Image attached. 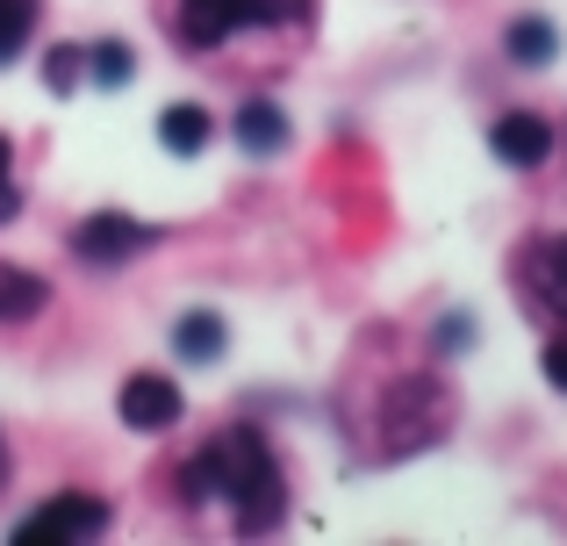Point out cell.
Returning a JSON list of instances; mask_svg holds the SVG:
<instances>
[{"label":"cell","instance_id":"cell-1","mask_svg":"<svg viewBox=\"0 0 567 546\" xmlns=\"http://www.w3.org/2000/svg\"><path fill=\"white\" fill-rule=\"evenodd\" d=\"M181 496L187 504H216L223 496L237 511V533H266L288 511V482H280L274 446L259 439V424H223L208 446H194L181 467Z\"/></svg>","mask_w":567,"mask_h":546},{"label":"cell","instance_id":"cell-2","mask_svg":"<svg viewBox=\"0 0 567 546\" xmlns=\"http://www.w3.org/2000/svg\"><path fill=\"white\" fill-rule=\"evenodd\" d=\"M280 22H309V0H181L187 51H216L237 29H280Z\"/></svg>","mask_w":567,"mask_h":546},{"label":"cell","instance_id":"cell-3","mask_svg":"<svg viewBox=\"0 0 567 546\" xmlns=\"http://www.w3.org/2000/svg\"><path fill=\"white\" fill-rule=\"evenodd\" d=\"M158 245V230L152 224H137V216H86L80 230H72V259L80 267H94V274H109V267H130L137 253H152Z\"/></svg>","mask_w":567,"mask_h":546},{"label":"cell","instance_id":"cell-4","mask_svg":"<svg viewBox=\"0 0 567 546\" xmlns=\"http://www.w3.org/2000/svg\"><path fill=\"white\" fill-rule=\"evenodd\" d=\"M101 533H109L101 496H51L37 518L14 525V546H65V539H101Z\"/></svg>","mask_w":567,"mask_h":546},{"label":"cell","instance_id":"cell-5","mask_svg":"<svg viewBox=\"0 0 567 546\" xmlns=\"http://www.w3.org/2000/svg\"><path fill=\"white\" fill-rule=\"evenodd\" d=\"M517 280H525V302L539 309V317L567 323V238H532L525 253H517Z\"/></svg>","mask_w":567,"mask_h":546},{"label":"cell","instance_id":"cell-6","mask_svg":"<svg viewBox=\"0 0 567 546\" xmlns=\"http://www.w3.org/2000/svg\"><path fill=\"white\" fill-rule=\"evenodd\" d=\"M115 410H123L130 432L158 439V432H173V424H181L187 395H181V381H173V374H130L123 395H115Z\"/></svg>","mask_w":567,"mask_h":546},{"label":"cell","instance_id":"cell-7","mask_svg":"<svg viewBox=\"0 0 567 546\" xmlns=\"http://www.w3.org/2000/svg\"><path fill=\"white\" fill-rule=\"evenodd\" d=\"M488 152H496L511 173H532V166H546V158H554V123H546V115H532V109H511L496 130H488Z\"/></svg>","mask_w":567,"mask_h":546},{"label":"cell","instance_id":"cell-8","mask_svg":"<svg viewBox=\"0 0 567 546\" xmlns=\"http://www.w3.org/2000/svg\"><path fill=\"white\" fill-rule=\"evenodd\" d=\"M158 144H166L173 158H202L208 144H216V115H208L202 101H173V109H158Z\"/></svg>","mask_w":567,"mask_h":546},{"label":"cell","instance_id":"cell-9","mask_svg":"<svg viewBox=\"0 0 567 546\" xmlns=\"http://www.w3.org/2000/svg\"><path fill=\"white\" fill-rule=\"evenodd\" d=\"M223 346H230V331H223V317H216V309H187V317L173 323V352H181L187 367L223 360Z\"/></svg>","mask_w":567,"mask_h":546},{"label":"cell","instance_id":"cell-10","mask_svg":"<svg viewBox=\"0 0 567 546\" xmlns=\"http://www.w3.org/2000/svg\"><path fill=\"white\" fill-rule=\"evenodd\" d=\"M237 144H245L251 158L288 152V115H280L274 101H245V109H237Z\"/></svg>","mask_w":567,"mask_h":546},{"label":"cell","instance_id":"cell-11","mask_svg":"<svg viewBox=\"0 0 567 546\" xmlns=\"http://www.w3.org/2000/svg\"><path fill=\"white\" fill-rule=\"evenodd\" d=\"M503 51H511V65H525V72H539L546 58L560 51V29L546 22V14H517L511 29H503Z\"/></svg>","mask_w":567,"mask_h":546},{"label":"cell","instance_id":"cell-12","mask_svg":"<svg viewBox=\"0 0 567 546\" xmlns=\"http://www.w3.org/2000/svg\"><path fill=\"white\" fill-rule=\"evenodd\" d=\"M43 302H51V288H43L37 274H22V267H0V323H29Z\"/></svg>","mask_w":567,"mask_h":546},{"label":"cell","instance_id":"cell-13","mask_svg":"<svg viewBox=\"0 0 567 546\" xmlns=\"http://www.w3.org/2000/svg\"><path fill=\"white\" fill-rule=\"evenodd\" d=\"M86 65H94V86H109V94L137 80V58H130V43H115V37L94 43V51H86Z\"/></svg>","mask_w":567,"mask_h":546},{"label":"cell","instance_id":"cell-14","mask_svg":"<svg viewBox=\"0 0 567 546\" xmlns=\"http://www.w3.org/2000/svg\"><path fill=\"white\" fill-rule=\"evenodd\" d=\"M29 37H37V0H0V65H14Z\"/></svg>","mask_w":567,"mask_h":546},{"label":"cell","instance_id":"cell-15","mask_svg":"<svg viewBox=\"0 0 567 546\" xmlns=\"http://www.w3.org/2000/svg\"><path fill=\"white\" fill-rule=\"evenodd\" d=\"M43 80H51V94H72L80 86V43H51L43 51Z\"/></svg>","mask_w":567,"mask_h":546},{"label":"cell","instance_id":"cell-16","mask_svg":"<svg viewBox=\"0 0 567 546\" xmlns=\"http://www.w3.org/2000/svg\"><path fill=\"white\" fill-rule=\"evenodd\" d=\"M431 346H439V352H467V346H474V317H467V309H453V317H439V331H431Z\"/></svg>","mask_w":567,"mask_h":546},{"label":"cell","instance_id":"cell-17","mask_svg":"<svg viewBox=\"0 0 567 546\" xmlns=\"http://www.w3.org/2000/svg\"><path fill=\"white\" fill-rule=\"evenodd\" d=\"M539 374H546V381H554V389L567 395V331H554V338L539 346Z\"/></svg>","mask_w":567,"mask_h":546},{"label":"cell","instance_id":"cell-18","mask_svg":"<svg viewBox=\"0 0 567 546\" xmlns=\"http://www.w3.org/2000/svg\"><path fill=\"white\" fill-rule=\"evenodd\" d=\"M14 209H22V195H14V181H8V187H0V224H8Z\"/></svg>","mask_w":567,"mask_h":546},{"label":"cell","instance_id":"cell-19","mask_svg":"<svg viewBox=\"0 0 567 546\" xmlns=\"http://www.w3.org/2000/svg\"><path fill=\"white\" fill-rule=\"evenodd\" d=\"M8 173H14V144L0 137V187H8Z\"/></svg>","mask_w":567,"mask_h":546},{"label":"cell","instance_id":"cell-20","mask_svg":"<svg viewBox=\"0 0 567 546\" xmlns=\"http://www.w3.org/2000/svg\"><path fill=\"white\" fill-rule=\"evenodd\" d=\"M0 482H8V446H0Z\"/></svg>","mask_w":567,"mask_h":546}]
</instances>
